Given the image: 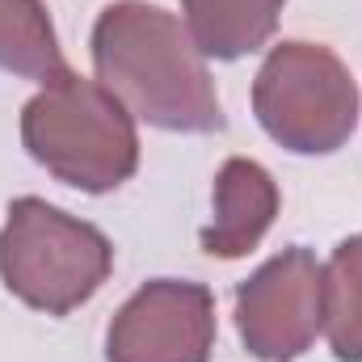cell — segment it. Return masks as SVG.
Returning <instances> with one entry per match:
<instances>
[{
	"label": "cell",
	"mask_w": 362,
	"mask_h": 362,
	"mask_svg": "<svg viewBox=\"0 0 362 362\" xmlns=\"http://www.w3.org/2000/svg\"><path fill=\"white\" fill-rule=\"evenodd\" d=\"M0 72L38 85H55L72 72L42 0H0Z\"/></svg>",
	"instance_id": "9c48e42d"
},
{
	"label": "cell",
	"mask_w": 362,
	"mask_h": 362,
	"mask_svg": "<svg viewBox=\"0 0 362 362\" xmlns=\"http://www.w3.org/2000/svg\"><path fill=\"white\" fill-rule=\"evenodd\" d=\"M253 114L278 148L295 156H329L358 127V89L350 68L320 42H278L257 81Z\"/></svg>",
	"instance_id": "277c9868"
},
{
	"label": "cell",
	"mask_w": 362,
	"mask_h": 362,
	"mask_svg": "<svg viewBox=\"0 0 362 362\" xmlns=\"http://www.w3.org/2000/svg\"><path fill=\"white\" fill-rule=\"evenodd\" d=\"M325 320V266L303 249H282L236 291V333L262 362L299 358Z\"/></svg>",
	"instance_id": "5b68a950"
},
{
	"label": "cell",
	"mask_w": 362,
	"mask_h": 362,
	"mask_svg": "<svg viewBox=\"0 0 362 362\" xmlns=\"http://www.w3.org/2000/svg\"><path fill=\"white\" fill-rule=\"evenodd\" d=\"M93 72L139 122L177 135L223 127L219 93L185 21L148 0H114L89 38Z\"/></svg>",
	"instance_id": "6da1fadb"
},
{
	"label": "cell",
	"mask_w": 362,
	"mask_h": 362,
	"mask_svg": "<svg viewBox=\"0 0 362 362\" xmlns=\"http://www.w3.org/2000/svg\"><path fill=\"white\" fill-rule=\"evenodd\" d=\"M114 245L93 223L42 202L17 198L0 228V278L34 312L68 316L105 286Z\"/></svg>",
	"instance_id": "3957f363"
},
{
	"label": "cell",
	"mask_w": 362,
	"mask_h": 362,
	"mask_svg": "<svg viewBox=\"0 0 362 362\" xmlns=\"http://www.w3.org/2000/svg\"><path fill=\"white\" fill-rule=\"evenodd\" d=\"M215 295L202 282L152 278L105 329V362H211Z\"/></svg>",
	"instance_id": "8992f818"
},
{
	"label": "cell",
	"mask_w": 362,
	"mask_h": 362,
	"mask_svg": "<svg viewBox=\"0 0 362 362\" xmlns=\"http://www.w3.org/2000/svg\"><path fill=\"white\" fill-rule=\"evenodd\" d=\"M282 4L286 0H181V17L202 59L232 64L270 42Z\"/></svg>",
	"instance_id": "ba28073f"
},
{
	"label": "cell",
	"mask_w": 362,
	"mask_h": 362,
	"mask_svg": "<svg viewBox=\"0 0 362 362\" xmlns=\"http://www.w3.org/2000/svg\"><path fill=\"white\" fill-rule=\"evenodd\" d=\"M21 144L55 181L85 194H110L139 169L135 114L101 81L76 72L25 101Z\"/></svg>",
	"instance_id": "7a4b0ae2"
},
{
	"label": "cell",
	"mask_w": 362,
	"mask_h": 362,
	"mask_svg": "<svg viewBox=\"0 0 362 362\" xmlns=\"http://www.w3.org/2000/svg\"><path fill=\"white\" fill-rule=\"evenodd\" d=\"M337 362H362V232L346 236L325 262V320Z\"/></svg>",
	"instance_id": "30bf717a"
},
{
	"label": "cell",
	"mask_w": 362,
	"mask_h": 362,
	"mask_svg": "<svg viewBox=\"0 0 362 362\" xmlns=\"http://www.w3.org/2000/svg\"><path fill=\"white\" fill-rule=\"evenodd\" d=\"M278 215V181L249 156L223 160L215 173V219L202 228L198 245L211 257L236 262L262 245Z\"/></svg>",
	"instance_id": "52a82bcc"
}]
</instances>
